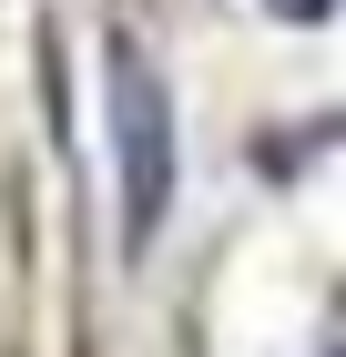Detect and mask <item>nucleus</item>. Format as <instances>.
Here are the masks:
<instances>
[{"label": "nucleus", "instance_id": "nucleus-2", "mask_svg": "<svg viewBox=\"0 0 346 357\" xmlns=\"http://www.w3.org/2000/svg\"><path fill=\"white\" fill-rule=\"evenodd\" d=\"M275 21H326V10H336V0H265Z\"/></svg>", "mask_w": 346, "mask_h": 357}, {"label": "nucleus", "instance_id": "nucleus-1", "mask_svg": "<svg viewBox=\"0 0 346 357\" xmlns=\"http://www.w3.org/2000/svg\"><path fill=\"white\" fill-rule=\"evenodd\" d=\"M112 164H123V245H153L173 204V102L133 31H112Z\"/></svg>", "mask_w": 346, "mask_h": 357}]
</instances>
